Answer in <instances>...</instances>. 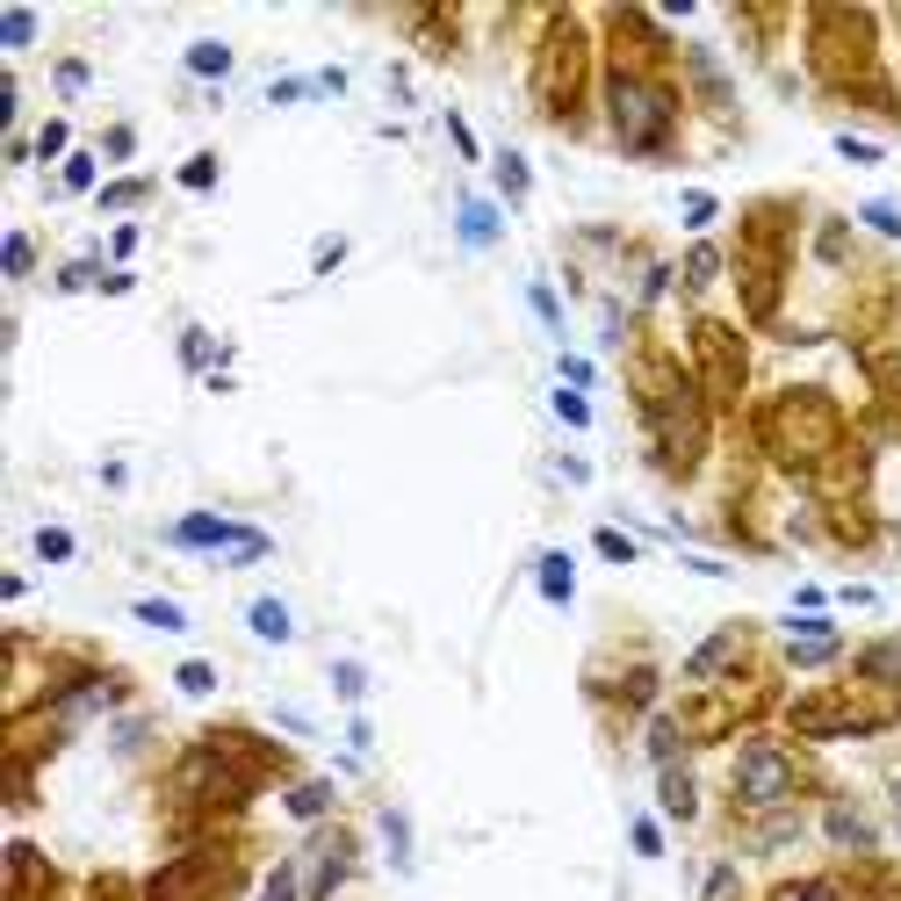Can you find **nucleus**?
I'll list each match as a JSON object with an SVG mask.
<instances>
[{"label": "nucleus", "mask_w": 901, "mask_h": 901, "mask_svg": "<svg viewBox=\"0 0 901 901\" xmlns=\"http://www.w3.org/2000/svg\"><path fill=\"white\" fill-rule=\"evenodd\" d=\"M209 685H217L209 663H181V693H209Z\"/></svg>", "instance_id": "26"}, {"label": "nucleus", "mask_w": 901, "mask_h": 901, "mask_svg": "<svg viewBox=\"0 0 901 901\" xmlns=\"http://www.w3.org/2000/svg\"><path fill=\"white\" fill-rule=\"evenodd\" d=\"M534 311H541V325H563V303H555L548 289H534Z\"/></svg>", "instance_id": "36"}, {"label": "nucleus", "mask_w": 901, "mask_h": 901, "mask_svg": "<svg viewBox=\"0 0 901 901\" xmlns=\"http://www.w3.org/2000/svg\"><path fill=\"white\" fill-rule=\"evenodd\" d=\"M130 613H138L145 627H166V635H181V627H188V613H181V607H166V599H138Z\"/></svg>", "instance_id": "11"}, {"label": "nucleus", "mask_w": 901, "mask_h": 901, "mask_svg": "<svg viewBox=\"0 0 901 901\" xmlns=\"http://www.w3.org/2000/svg\"><path fill=\"white\" fill-rule=\"evenodd\" d=\"M30 36H36V15H22V8L15 15H0V44H8V51H22Z\"/></svg>", "instance_id": "19"}, {"label": "nucleus", "mask_w": 901, "mask_h": 901, "mask_svg": "<svg viewBox=\"0 0 901 901\" xmlns=\"http://www.w3.org/2000/svg\"><path fill=\"white\" fill-rule=\"evenodd\" d=\"M36 152H44V159H58V152H66V123H44V138H36Z\"/></svg>", "instance_id": "32"}, {"label": "nucleus", "mask_w": 901, "mask_h": 901, "mask_svg": "<svg viewBox=\"0 0 901 901\" xmlns=\"http://www.w3.org/2000/svg\"><path fill=\"white\" fill-rule=\"evenodd\" d=\"M30 261H36V253H30V239H8V275H30Z\"/></svg>", "instance_id": "29"}, {"label": "nucleus", "mask_w": 901, "mask_h": 901, "mask_svg": "<svg viewBox=\"0 0 901 901\" xmlns=\"http://www.w3.org/2000/svg\"><path fill=\"white\" fill-rule=\"evenodd\" d=\"M555 418L585 434V426H591V404H585V390H555Z\"/></svg>", "instance_id": "15"}, {"label": "nucleus", "mask_w": 901, "mask_h": 901, "mask_svg": "<svg viewBox=\"0 0 901 901\" xmlns=\"http://www.w3.org/2000/svg\"><path fill=\"white\" fill-rule=\"evenodd\" d=\"M830 836H836V844H858V851L873 844V830H866V822H858L851 808H830Z\"/></svg>", "instance_id": "13"}, {"label": "nucleus", "mask_w": 901, "mask_h": 901, "mask_svg": "<svg viewBox=\"0 0 901 901\" xmlns=\"http://www.w3.org/2000/svg\"><path fill=\"white\" fill-rule=\"evenodd\" d=\"M678 750H685L678 721H671V714H657V721H649V758H657V764H678Z\"/></svg>", "instance_id": "10"}, {"label": "nucleus", "mask_w": 901, "mask_h": 901, "mask_svg": "<svg viewBox=\"0 0 901 901\" xmlns=\"http://www.w3.org/2000/svg\"><path fill=\"white\" fill-rule=\"evenodd\" d=\"M685 224H714V195H685Z\"/></svg>", "instance_id": "33"}, {"label": "nucleus", "mask_w": 901, "mask_h": 901, "mask_svg": "<svg viewBox=\"0 0 901 901\" xmlns=\"http://www.w3.org/2000/svg\"><path fill=\"white\" fill-rule=\"evenodd\" d=\"M448 138H454V152H462V159H476V130H469L462 116H448Z\"/></svg>", "instance_id": "30"}, {"label": "nucleus", "mask_w": 901, "mask_h": 901, "mask_svg": "<svg viewBox=\"0 0 901 901\" xmlns=\"http://www.w3.org/2000/svg\"><path fill=\"white\" fill-rule=\"evenodd\" d=\"M887 794H894V808H901V779H894V786H887Z\"/></svg>", "instance_id": "38"}, {"label": "nucleus", "mask_w": 901, "mask_h": 901, "mask_svg": "<svg viewBox=\"0 0 901 901\" xmlns=\"http://www.w3.org/2000/svg\"><path fill=\"white\" fill-rule=\"evenodd\" d=\"M498 188H505V203H520L527 195V159L520 152H498Z\"/></svg>", "instance_id": "12"}, {"label": "nucleus", "mask_w": 901, "mask_h": 901, "mask_svg": "<svg viewBox=\"0 0 901 901\" xmlns=\"http://www.w3.org/2000/svg\"><path fill=\"white\" fill-rule=\"evenodd\" d=\"M541 599L570 607V555H541Z\"/></svg>", "instance_id": "9"}, {"label": "nucleus", "mask_w": 901, "mask_h": 901, "mask_svg": "<svg viewBox=\"0 0 901 901\" xmlns=\"http://www.w3.org/2000/svg\"><path fill=\"white\" fill-rule=\"evenodd\" d=\"M66 188H72V195H88V188H94V159H88V152H72V159H66Z\"/></svg>", "instance_id": "23"}, {"label": "nucleus", "mask_w": 901, "mask_h": 901, "mask_svg": "<svg viewBox=\"0 0 901 901\" xmlns=\"http://www.w3.org/2000/svg\"><path fill=\"white\" fill-rule=\"evenodd\" d=\"M671 94L649 88V80H635V72H613V123H621V145L627 152H657L663 138H671Z\"/></svg>", "instance_id": "1"}, {"label": "nucleus", "mask_w": 901, "mask_h": 901, "mask_svg": "<svg viewBox=\"0 0 901 901\" xmlns=\"http://www.w3.org/2000/svg\"><path fill=\"white\" fill-rule=\"evenodd\" d=\"M58 281H66V289H88V281H94V261H72V267H66V275H58Z\"/></svg>", "instance_id": "37"}, {"label": "nucleus", "mask_w": 901, "mask_h": 901, "mask_svg": "<svg viewBox=\"0 0 901 901\" xmlns=\"http://www.w3.org/2000/svg\"><path fill=\"white\" fill-rule=\"evenodd\" d=\"M563 390H591V361H577V354H563Z\"/></svg>", "instance_id": "28"}, {"label": "nucleus", "mask_w": 901, "mask_h": 901, "mask_svg": "<svg viewBox=\"0 0 901 901\" xmlns=\"http://www.w3.org/2000/svg\"><path fill=\"white\" fill-rule=\"evenodd\" d=\"M866 671H873V678H901V642H873V649H866Z\"/></svg>", "instance_id": "17"}, {"label": "nucleus", "mask_w": 901, "mask_h": 901, "mask_svg": "<svg viewBox=\"0 0 901 901\" xmlns=\"http://www.w3.org/2000/svg\"><path fill=\"white\" fill-rule=\"evenodd\" d=\"M714 267H721V253H714V245H693V261H685V289H707V281H714Z\"/></svg>", "instance_id": "14"}, {"label": "nucleus", "mask_w": 901, "mask_h": 901, "mask_svg": "<svg viewBox=\"0 0 901 901\" xmlns=\"http://www.w3.org/2000/svg\"><path fill=\"white\" fill-rule=\"evenodd\" d=\"M188 72H195V80H224V72H231V44H217V36L188 44Z\"/></svg>", "instance_id": "7"}, {"label": "nucleus", "mask_w": 901, "mask_h": 901, "mask_svg": "<svg viewBox=\"0 0 901 901\" xmlns=\"http://www.w3.org/2000/svg\"><path fill=\"white\" fill-rule=\"evenodd\" d=\"M332 685H339L347 700H361V685H368V678H361V663H332Z\"/></svg>", "instance_id": "25"}, {"label": "nucleus", "mask_w": 901, "mask_h": 901, "mask_svg": "<svg viewBox=\"0 0 901 901\" xmlns=\"http://www.w3.org/2000/svg\"><path fill=\"white\" fill-rule=\"evenodd\" d=\"M261 901H311V894H303V866H281L275 880H267Z\"/></svg>", "instance_id": "16"}, {"label": "nucleus", "mask_w": 901, "mask_h": 901, "mask_svg": "<svg viewBox=\"0 0 901 901\" xmlns=\"http://www.w3.org/2000/svg\"><path fill=\"white\" fill-rule=\"evenodd\" d=\"M166 541H174V548L224 555L231 541H239V527H231V520H217V512H188V520H174V527H166Z\"/></svg>", "instance_id": "3"}, {"label": "nucleus", "mask_w": 901, "mask_h": 901, "mask_svg": "<svg viewBox=\"0 0 901 901\" xmlns=\"http://www.w3.org/2000/svg\"><path fill=\"white\" fill-rule=\"evenodd\" d=\"M866 224L880 231V239H901V209L894 203H866Z\"/></svg>", "instance_id": "21"}, {"label": "nucleus", "mask_w": 901, "mask_h": 901, "mask_svg": "<svg viewBox=\"0 0 901 901\" xmlns=\"http://www.w3.org/2000/svg\"><path fill=\"white\" fill-rule=\"evenodd\" d=\"M736 794H743L750 808H764V800H786V794H794V764H786V750L750 743L743 758H736Z\"/></svg>", "instance_id": "2"}, {"label": "nucleus", "mask_w": 901, "mask_h": 901, "mask_svg": "<svg viewBox=\"0 0 901 901\" xmlns=\"http://www.w3.org/2000/svg\"><path fill=\"white\" fill-rule=\"evenodd\" d=\"M138 195H145V181H116V188H102V203L116 209V203H138Z\"/></svg>", "instance_id": "34"}, {"label": "nucleus", "mask_w": 901, "mask_h": 901, "mask_svg": "<svg viewBox=\"0 0 901 901\" xmlns=\"http://www.w3.org/2000/svg\"><path fill=\"white\" fill-rule=\"evenodd\" d=\"M209 181H217V152H195L188 166H181V188H195V195H203Z\"/></svg>", "instance_id": "18"}, {"label": "nucleus", "mask_w": 901, "mask_h": 901, "mask_svg": "<svg viewBox=\"0 0 901 901\" xmlns=\"http://www.w3.org/2000/svg\"><path fill=\"white\" fill-rule=\"evenodd\" d=\"M209 354H217V339H209V332H188V339H181V361H188V368H203Z\"/></svg>", "instance_id": "24"}, {"label": "nucleus", "mask_w": 901, "mask_h": 901, "mask_svg": "<svg viewBox=\"0 0 901 901\" xmlns=\"http://www.w3.org/2000/svg\"><path fill=\"white\" fill-rule=\"evenodd\" d=\"M325 808H332V786H325V779H303V786H289V815H296V822H317Z\"/></svg>", "instance_id": "8"}, {"label": "nucleus", "mask_w": 901, "mask_h": 901, "mask_svg": "<svg viewBox=\"0 0 901 901\" xmlns=\"http://www.w3.org/2000/svg\"><path fill=\"white\" fill-rule=\"evenodd\" d=\"M454 224H462V245L469 253H484V245H498V209L476 203V195H462V209H454Z\"/></svg>", "instance_id": "4"}, {"label": "nucleus", "mask_w": 901, "mask_h": 901, "mask_svg": "<svg viewBox=\"0 0 901 901\" xmlns=\"http://www.w3.org/2000/svg\"><path fill=\"white\" fill-rule=\"evenodd\" d=\"M663 815H678V822H693L700 815V786L685 764H663Z\"/></svg>", "instance_id": "5"}, {"label": "nucleus", "mask_w": 901, "mask_h": 901, "mask_svg": "<svg viewBox=\"0 0 901 901\" xmlns=\"http://www.w3.org/2000/svg\"><path fill=\"white\" fill-rule=\"evenodd\" d=\"M635 851H642V858H657V851H663V830H657V822H649V815H642V822H635Z\"/></svg>", "instance_id": "27"}, {"label": "nucleus", "mask_w": 901, "mask_h": 901, "mask_svg": "<svg viewBox=\"0 0 901 901\" xmlns=\"http://www.w3.org/2000/svg\"><path fill=\"white\" fill-rule=\"evenodd\" d=\"M36 555H44V563H66V555H72V534H66V527H44V534H36Z\"/></svg>", "instance_id": "20"}, {"label": "nucleus", "mask_w": 901, "mask_h": 901, "mask_svg": "<svg viewBox=\"0 0 901 901\" xmlns=\"http://www.w3.org/2000/svg\"><path fill=\"white\" fill-rule=\"evenodd\" d=\"M836 152H844V159H866V166H873V159H880V145H866V138H836Z\"/></svg>", "instance_id": "35"}, {"label": "nucleus", "mask_w": 901, "mask_h": 901, "mask_svg": "<svg viewBox=\"0 0 901 901\" xmlns=\"http://www.w3.org/2000/svg\"><path fill=\"white\" fill-rule=\"evenodd\" d=\"M599 555H607V563H635V541H621V534H599Z\"/></svg>", "instance_id": "31"}, {"label": "nucleus", "mask_w": 901, "mask_h": 901, "mask_svg": "<svg viewBox=\"0 0 901 901\" xmlns=\"http://www.w3.org/2000/svg\"><path fill=\"white\" fill-rule=\"evenodd\" d=\"M245 627H253L261 642H289V635H296V621H289V607H281V599H253V607H245Z\"/></svg>", "instance_id": "6"}, {"label": "nucleus", "mask_w": 901, "mask_h": 901, "mask_svg": "<svg viewBox=\"0 0 901 901\" xmlns=\"http://www.w3.org/2000/svg\"><path fill=\"white\" fill-rule=\"evenodd\" d=\"M382 836H390V858H412V830H404V815H382Z\"/></svg>", "instance_id": "22"}]
</instances>
